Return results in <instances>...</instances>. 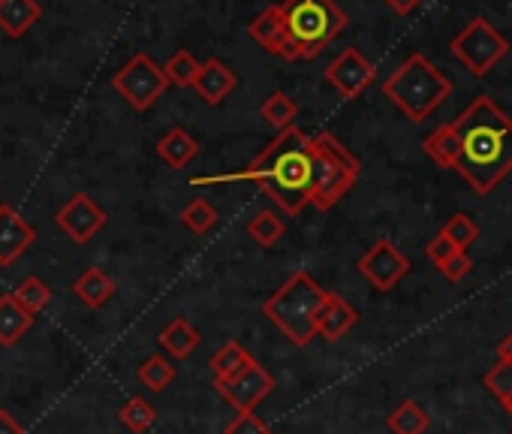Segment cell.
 <instances>
[{"label":"cell","instance_id":"cell-1","mask_svg":"<svg viewBox=\"0 0 512 434\" xmlns=\"http://www.w3.org/2000/svg\"><path fill=\"white\" fill-rule=\"evenodd\" d=\"M446 127L455 142L452 169L479 196H488L512 172V118L491 97H476Z\"/></svg>","mask_w":512,"mask_h":434},{"label":"cell","instance_id":"cell-2","mask_svg":"<svg viewBox=\"0 0 512 434\" xmlns=\"http://www.w3.org/2000/svg\"><path fill=\"white\" fill-rule=\"evenodd\" d=\"M350 25L335 0H281L250 22V37L284 61H311Z\"/></svg>","mask_w":512,"mask_h":434},{"label":"cell","instance_id":"cell-3","mask_svg":"<svg viewBox=\"0 0 512 434\" xmlns=\"http://www.w3.org/2000/svg\"><path fill=\"white\" fill-rule=\"evenodd\" d=\"M226 184V181H253L284 214L296 217L305 205H311V136L290 124L281 130L260 154H256L241 172L193 178L190 184Z\"/></svg>","mask_w":512,"mask_h":434},{"label":"cell","instance_id":"cell-4","mask_svg":"<svg viewBox=\"0 0 512 434\" xmlns=\"http://www.w3.org/2000/svg\"><path fill=\"white\" fill-rule=\"evenodd\" d=\"M329 290H323L311 272L299 269L287 284L263 302V314L284 332L293 347H308L317 338V317L326 305Z\"/></svg>","mask_w":512,"mask_h":434},{"label":"cell","instance_id":"cell-5","mask_svg":"<svg viewBox=\"0 0 512 434\" xmlns=\"http://www.w3.org/2000/svg\"><path fill=\"white\" fill-rule=\"evenodd\" d=\"M383 94L413 121H425L446 97H452V82L422 55L413 52L386 82Z\"/></svg>","mask_w":512,"mask_h":434},{"label":"cell","instance_id":"cell-6","mask_svg":"<svg viewBox=\"0 0 512 434\" xmlns=\"http://www.w3.org/2000/svg\"><path fill=\"white\" fill-rule=\"evenodd\" d=\"M359 160L329 130L311 136V205L320 211L335 208L359 181Z\"/></svg>","mask_w":512,"mask_h":434},{"label":"cell","instance_id":"cell-7","mask_svg":"<svg viewBox=\"0 0 512 434\" xmlns=\"http://www.w3.org/2000/svg\"><path fill=\"white\" fill-rule=\"evenodd\" d=\"M449 49H452V55L476 76V79H482V76H488L491 73V67L497 64V61H503L506 55H509V40L488 22V19H473V22H467L458 34H455V40L449 43Z\"/></svg>","mask_w":512,"mask_h":434},{"label":"cell","instance_id":"cell-8","mask_svg":"<svg viewBox=\"0 0 512 434\" xmlns=\"http://www.w3.org/2000/svg\"><path fill=\"white\" fill-rule=\"evenodd\" d=\"M112 88L136 109V112H148L169 88L166 82V73L163 67L145 55V52H136L115 76H112Z\"/></svg>","mask_w":512,"mask_h":434},{"label":"cell","instance_id":"cell-9","mask_svg":"<svg viewBox=\"0 0 512 434\" xmlns=\"http://www.w3.org/2000/svg\"><path fill=\"white\" fill-rule=\"evenodd\" d=\"M359 272L362 278L380 290V293H389L395 284H401V278L410 272V260L389 242V239H377L374 248H368L362 257H359Z\"/></svg>","mask_w":512,"mask_h":434},{"label":"cell","instance_id":"cell-10","mask_svg":"<svg viewBox=\"0 0 512 434\" xmlns=\"http://www.w3.org/2000/svg\"><path fill=\"white\" fill-rule=\"evenodd\" d=\"M55 224H58L76 245H88V242L109 224V214H106L88 193H76V196H70V199L58 208Z\"/></svg>","mask_w":512,"mask_h":434},{"label":"cell","instance_id":"cell-11","mask_svg":"<svg viewBox=\"0 0 512 434\" xmlns=\"http://www.w3.org/2000/svg\"><path fill=\"white\" fill-rule=\"evenodd\" d=\"M323 76L344 100H356L365 94V88H371V82L377 79V70L356 46H350L323 70Z\"/></svg>","mask_w":512,"mask_h":434},{"label":"cell","instance_id":"cell-12","mask_svg":"<svg viewBox=\"0 0 512 434\" xmlns=\"http://www.w3.org/2000/svg\"><path fill=\"white\" fill-rule=\"evenodd\" d=\"M214 389L241 413V410H253L275 389V377L260 362H253L247 371H241L232 380H214Z\"/></svg>","mask_w":512,"mask_h":434},{"label":"cell","instance_id":"cell-13","mask_svg":"<svg viewBox=\"0 0 512 434\" xmlns=\"http://www.w3.org/2000/svg\"><path fill=\"white\" fill-rule=\"evenodd\" d=\"M37 242L34 224H28L16 205H0V266H13Z\"/></svg>","mask_w":512,"mask_h":434},{"label":"cell","instance_id":"cell-14","mask_svg":"<svg viewBox=\"0 0 512 434\" xmlns=\"http://www.w3.org/2000/svg\"><path fill=\"white\" fill-rule=\"evenodd\" d=\"M193 88H196V94H199L208 106H220V103L235 91V73H232L229 64H223L220 58H208V61H202Z\"/></svg>","mask_w":512,"mask_h":434},{"label":"cell","instance_id":"cell-15","mask_svg":"<svg viewBox=\"0 0 512 434\" xmlns=\"http://www.w3.org/2000/svg\"><path fill=\"white\" fill-rule=\"evenodd\" d=\"M356 323H359L356 308L347 299H341L338 293H329L326 305H323V311L317 317V335L326 338V341H341Z\"/></svg>","mask_w":512,"mask_h":434},{"label":"cell","instance_id":"cell-16","mask_svg":"<svg viewBox=\"0 0 512 434\" xmlns=\"http://www.w3.org/2000/svg\"><path fill=\"white\" fill-rule=\"evenodd\" d=\"M43 19L40 0H0V31L10 40L25 37Z\"/></svg>","mask_w":512,"mask_h":434},{"label":"cell","instance_id":"cell-17","mask_svg":"<svg viewBox=\"0 0 512 434\" xmlns=\"http://www.w3.org/2000/svg\"><path fill=\"white\" fill-rule=\"evenodd\" d=\"M73 293H76V299L82 302V305H88V308H103L112 296H115V281L103 272V269H97V266H88L76 281H73Z\"/></svg>","mask_w":512,"mask_h":434},{"label":"cell","instance_id":"cell-18","mask_svg":"<svg viewBox=\"0 0 512 434\" xmlns=\"http://www.w3.org/2000/svg\"><path fill=\"white\" fill-rule=\"evenodd\" d=\"M31 326L34 314H28L10 293L0 296V347H16Z\"/></svg>","mask_w":512,"mask_h":434},{"label":"cell","instance_id":"cell-19","mask_svg":"<svg viewBox=\"0 0 512 434\" xmlns=\"http://www.w3.org/2000/svg\"><path fill=\"white\" fill-rule=\"evenodd\" d=\"M199 154V142L184 130V127H172L160 142H157V157L172 166V169H184L193 157Z\"/></svg>","mask_w":512,"mask_h":434},{"label":"cell","instance_id":"cell-20","mask_svg":"<svg viewBox=\"0 0 512 434\" xmlns=\"http://www.w3.org/2000/svg\"><path fill=\"white\" fill-rule=\"evenodd\" d=\"M202 335L184 320V317H175L160 335H157V344L172 356V359H187L196 347H199Z\"/></svg>","mask_w":512,"mask_h":434},{"label":"cell","instance_id":"cell-21","mask_svg":"<svg viewBox=\"0 0 512 434\" xmlns=\"http://www.w3.org/2000/svg\"><path fill=\"white\" fill-rule=\"evenodd\" d=\"M256 359L238 344V341H226L214 356H211V374H214V380H232V377H238L241 371H247L250 365H253Z\"/></svg>","mask_w":512,"mask_h":434},{"label":"cell","instance_id":"cell-22","mask_svg":"<svg viewBox=\"0 0 512 434\" xmlns=\"http://www.w3.org/2000/svg\"><path fill=\"white\" fill-rule=\"evenodd\" d=\"M386 425H389L392 434H425L428 425H431V416H428V410H425L419 401L407 398V401H401V404L389 413Z\"/></svg>","mask_w":512,"mask_h":434},{"label":"cell","instance_id":"cell-23","mask_svg":"<svg viewBox=\"0 0 512 434\" xmlns=\"http://www.w3.org/2000/svg\"><path fill=\"white\" fill-rule=\"evenodd\" d=\"M260 115H263L266 124H272V127L281 133V130H287V127L296 121L299 103H296L287 91H272V94L266 97V103L260 106Z\"/></svg>","mask_w":512,"mask_h":434},{"label":"cell","instance_id":"cell-24","mask_svg":"<svg viewBox=\"0 0 512 434\" xmlns=\"http://www.w3.org/2000/svg\"><path fill=\"white\" fill-rule=\"evenodd\" d=\"M284 233H287V224L275 211H260L256 217H250V224H247V236L260 248H275L284 239Z\"/></svg>","mask_w":512,"mask_h":434},{"label":"cell","instance_id":"cell-25","mask_svg":"<svg viewBox=\"0 0 512 434\" xmlns=\"http://www.w3.org/2000/svg\"><path fill=\"white\" fill-rule=\"evenodd\" d=\"M199 61L187 52V49H178L166 64H163V73H166V82L175 85V88H193L196 76H199Z\"/></svg>","mask_w":512,"mask_h":434},{"label":"cell","instance_id":"cell-26","mask_svg":"<svg viewBox=\"0 0 512 434\" xmlns=\"http://www.w3.org/2000/svg\"><path fill=\"white\" fill-rule=\"evenodd\" d=\"M118 419L124 422V428H130L133 434H142L148 431L154 422H157V407L139 395H133L130 401H124V407L118 410Z\"/></svg>","mask_w":512,"mask_h":434},{"label":"cell","instance_id":"cell-27","mask_svg":"<svg viewBox=\"0 0 512 434\" xmlns=\"http://www.w3.org/2000/svg\"><path fill=\"white\" fill-rule=\"evenodd\" d=\"M136 377H139V383L148 386L151 392H163V389L172 386V380H175V365L154 353V356H148V359L139 365Z\"/></svg>","mask_w":512,"mask_h":434},{"label":"cell","instance_id":"cell-28","mask_svg":"<svg viewBox=\"0 0 512 434\" xmlns=\"http://www.w3.org/2000/svg\"><path fill=\"white\" fill-rule=\"evenodd\" d=\"M217 208L208 202V199H202V196H196L184 211H181V224L193 233V236H205L214 224H217Z\"/></svg>","mask_w":512,"mask_h":434},{"label":"cell","instance_id":"cell-29","mask_svg":"<svg viewBox=\"0 0 512 434\" xmlns=\"http://www.w3.org/2000/svg\"><path fill=\"white\" fill-rule=\"evenodd\" d=\"M28 314H40L49 302H52V290H49V284L46 281H40V278H25L13 293H10Z\"/></svg>","mask_w":512,"mask_h":434},{"label":"cell","instance_id":"cell-30","mask_svg":"<svg viewBox=\"0 0 512 434\" xmlns=\"http://www.w3.org/2000/svg\"><path fill=\"white\" fill-rule=\"evenodd\" d=\"M440 236H443L446 242H452L458 251H467V248L479 239V227H476V221H473L470 214H452L449 221L443 224Z\"/></svg>","mask_w":512,"mask_h":434},{"label":"cell","instance_id":"cell-31","mask_svg":"<svg viewBox=\"0 0 512 434\" xmlns=\"http://www.w3.org/2000/svg\"><path fill=\"white\" fill-rule=\"evenodd\" d=\"M482 383L497 401H506L512 395V362H494V368L485 371Z\"/></svg>","mask_w":512,"mask_h":434},{"label":"cell","instance_id":"cell-32","mask_svg":"<svg viewBox=\"0 0 512 434\" xmlns=\"http://www.w3.org/2000/svg\"><path fill=\"white\" fill-rule=\"evenodd\" d=\"M223 434H272V428L256 416L253 410H241L226 428H223Z\"/></svg>","mask_w":512,"mask_h":434},{"label":"cell","instance_id":"cell-33","mask_svg":"<svg viewBox=\"0 0 512 434\" xmlns=\"http://www.w3.org/2000/svg\"><path fill=\"white\" fill-rule=\"evenodd\" d=\"M437 269H440V275H443L449 284H458V281H464V278L470 275L473 260L467 257V251H458V254H452L443 266H437Z\"/></svg>","mask_w":512,"mask_h":434},{"label":"cell","instance_id":"cell-34","mask_svg":"<svg viewBox=\"0 0 512 434\" xmlns=\"http://www.w3.org/2000/svg\"><path fill=\"white\" fill-rule=\"evenodd\" d=\"M425 254H428V260H431L434 266H443L452 254H458V248H455L452 242H446L443 236H437V239H431V242H428Z\"/></svg>","mask_w":512,"mask_h":434},{"label":"cell","instance_id":"cell-35","mask_svg":"<svg viewBox=\"0 0 512 434\" xmlns=\"http://www.w3.org/2000/svg\"><path fill=\"white\" fill-rule=\"evenodd\" d=\"M0 434H25V425L10 410H0Z\"/></svg>","mask_w":512,"mask_h":434},{"label":"cell","instance_id":"cell-36","mask_svg":"<svg viewBox=\"0 0 512 434\" xmlns=\"http://www.w3.org/2000/svg\"><path fill=\"white\" fill-rule=\"evenodd\" d=\"M383 4L392 10V13H398V16H410L422 0H383Z\"/></svg>","mask_w":512,"mask_h":434},{"label":"cell","instance_id":"cell-37","mask_svg":"<svg viewBox=\"0 0 512 434\" xmlns=\"http://www.w3.org/2000/svg\"><path fill=\"white\" fill-rule=\"evenodd\" d=\"M497 359H500V362H512V332L500 341V347H497Z\"/></svg>","mask_w":512,"mask_h":434},{"label":"cell","instance_id":"cell-38","mask_svg":"<svg viewBox=\"0 0 512 434\" xmlns=\"http://www.w3.org/2000/svg\"><path fill=\"white\" fill-rule=\"evenodd\" d=\"M500 404H503V410H506V413H509V416H512V395H509V398H506V401H500Z\"/></svg>","mask_w":512,"mask_h":434}]
</instances>
